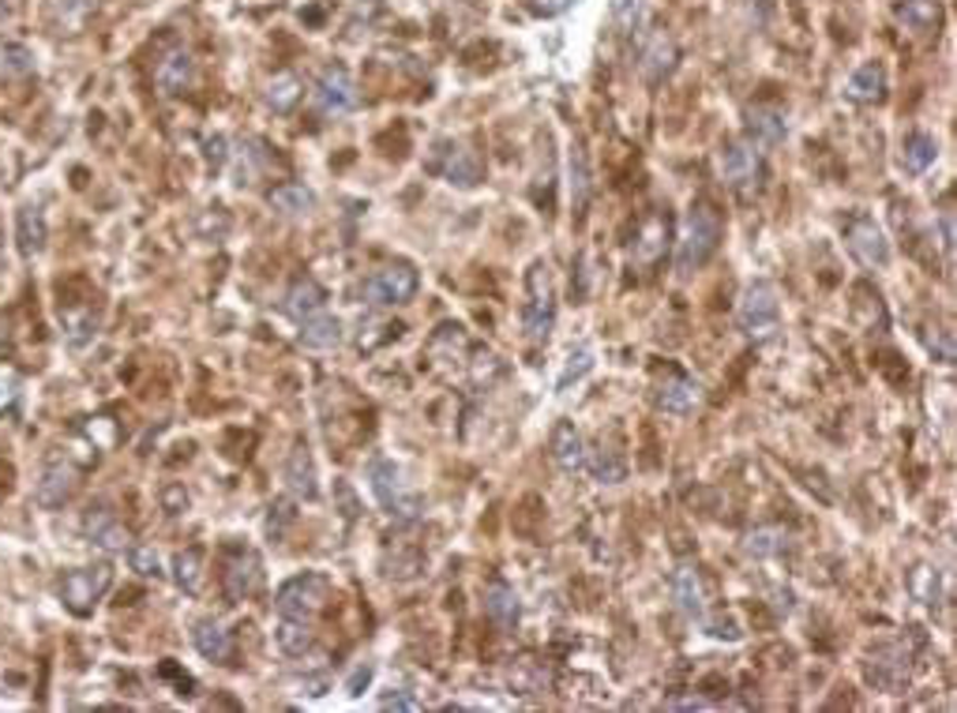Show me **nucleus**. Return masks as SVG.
I'll return each mask as SVG.
<instances>
[{"instance_id":"obj_6","label":"nucleus","mask_w":957,"mask_h":713,"mask_svg":"<svg viewBox=\"0 0 957 713\" xmlns=\"http://www.w3.org/2000/svg\"><path fill=\"white\" fill-rule=\"evenodd\" d=\"M331 597V578L323 571H301V575L285 578L275 594V609L278 616H293V620H312L319 609Z\"/></svg>"},{"instance_id":"obj_1","label":"nucleus","mask_w":957,"mask_h":713,"mask_svg":"<svg viewBox=\"0 0 957 713\" xmlns=\"http://www.w3.org/2000/svg\"><path fill=\"white\" fill-rule=\"evenodd\" d=\"M722 237H725L722 211L710 200L691 203V211L684 215V226H680V241H676V270L691 275V270L706 267L710 259L717 256V249H722Z\"/></svg>"},{"instance_id":"obj_28","label":"nucleus","mask_w":957,"mask_h":713,"mask_svg":"<svg viewBox=\"0 0 957 713\" xmlns=\"http://www.w3.org/2000/svg\"><path fill=\"white\" fill-rule=\"evenodd\" d=\"M316 462L312 455H308V447H293L290 462H285V485H290V492L297 499H316L319 496V485H316Z\"/></svg>"},{"instance_id":"obj_51","label":"nucleus","mask_w":957,"mask_h":713,"mask_svg":"<svg viewBox=\"0 0 957 713\" xmlns=\"http://www.w3.org/2000/svg\"><path fill=\"white\" fill-rule=\"evenodd\" d=\"M380 706H383V710H424V706H421V699H413V695H406V691L383 695Z\"/></svg>"},{"instance_id":"obj_32","label":"nucleus","mask_w":957,"mask_h":713,"mask_svg":"<svg viewBox=\"0 0 957 713\" xmlns=\"http://www.w3.org/2000/svg\"><path fill=\"white\" fill-rule=\"evenodd\" d=\"M174 582L184 589L188 597H195L207 582V563H203L200 548H184V552L174 556Z\"/></svg>"},{"instance_id":"obj_33","label":"nucleus","mask_w":957,"mask_h":713,"mask_svg":"<svg viewBox=\"0 0 957 713\" xmlns=\"http://www.w3.org/2000/svg\"><path fill=\"white\" fill-rule=\"evenodd\" d=\"M897 20H902L913 35H931V30H939V23H943V12H939L935 0H902V4H897Z\"/></svg>"},{"instance_id":"obj_21","label":"nucleus","mask_w":957,"mask_h":713,"mask_svg":"<svg viewBox=\"0 0 957 713\" xmlns=\"http://www.w3.org/2000/svg\"><path fill=\"white\" fill-rule=\"evenodd\" d=\"M668 586H673L676 609H680L687 620H706V586H702L699 571L684 563V568H676V575Z\"/></svg>"},{"instance_id":"obj_25","label":"nucleus","mask_w":957,"mask_h":713,"mask_svg":"<svg viewBox=\"0 0 957 713\" xmlns=\"http://www.w3.org/2000/svg\"><path fill=\"white\" fill-rule=\"evenodd\" d=\"M192 76H195V64L184 49H174L169 56H162L158 68H154V84L166 90V94H181V90H188L192 87Z\"/></svg>"},{"instance_id":"obj_18","label":"nucleus","mask_w":957,"mask_h":713,"mask_svg":"<svg viewBox=\"0 0 957 713\" xmlns=\"http://www.w3.org/2000/svg\"><path fill=\"white\" fill-rule=\"evenodd\" d=\"M743 132H748V143H755L758 151H763V147H781L784 136H789V125H784L781 110L751 105V110L743 113Z\"/></svg>"},{"instance_id":"obj_37","label":"nucleus","mask_w":957,"mask_h":713,"mask_svg":"<svg viewBox=\"0 0 957 713\" xmlns=\"http://www.w3.org/2000/svg\"><path fill=\"white\" fill-rule=\"evenodd\" d=\"M743 552H748L751 560H774V556L789 552V534H784L781 526H763L755 530V534H748Z\"/></svg>"},{"instance_id":"obj_35","label":"nucleus","mask_w":957,"mask_h":713,"mask_svg":"<svg viewBox=\"0 0 957 713\" xmlns=\"http://www.w3.org/2000/svg\"><path fill=\"white\" fill-rule=\"evenodd\" d=\"M507 687H511L514 695H541L548 687V672L545 665H537V661L522 658L507 669Z\"/></svg>"},{"instance_id":"obj_9","label":"nucleus","mask_w":957,"mask_h":713,"mask_svg":"<svg viewBox=\"0 0 957 713\" xmlns=\"http://www.w3.org/2000/svg\"><path fill=\"white\" fill-rule=\"evenodd\" d=\"M417 290H421V275H417V267L406 264V259L380 267L365 282V297L372 301V305H383V308L410 305V301L417 297Z\"/></svg>"},{"instance_id":"obj_17","label":"nucleus","mask_w":957,"mask_h":713,"mask_svg":"<svg viewBox=\"0 0 957 713\" xmlns=\"http://www.w3.org/2000/svg\"><path fill=\"white\" fill-rule=\"evenodd\" d=\"M548 450H552V462L560 466V473L575 478V473H586V440L583 432L575 429L571 421H560L552 429V440H548Z\"/></svg>"},{"instance_id":"obj_12","label":"nucleus","mask_w":957,"mask_h":713,"mask_svg":"<svg viewBox=\"0 0 957 713\" xmlns=\"http://www.w3.org/2000/svg\"><path fill=\"white\" fill-rule=\"evenodd\" d=\"M432 169L455 188H473L481 180V158L470 151V147L455 143V139H444L436 143V158H432Z\"/></svg>"},{"instance_id":"obj_47","label":"nucleus","mask_w":957,"mask_h":713,"mask_svg":"<svg viewBox=\"0 0 957 713\" xmlns=\"http://www.w3.org/2000/svg\"><path fill=\"white\" fill-rule=\"evenodd\" d=\"M64 327H68V342H72V346H84V342L94 334V323H91V319H87V316H76V313L64 316Z\"/></svg>"},{"instance_id":"obj_29","label":"nucleus","mask_w":957,"mask_h":713,"mask_svg":"<svg viewBox=\"0 0 957 713\" xmlns=\"http://www.w3.org/2000/svg\"><path fill=\"white\" fill-rule=\"evenodd\" d=\"M485 612L493 624L500 627H514L522 616V604H519V594H514L507 582H488L485 586Z\"/></svg>"},{"instance_id":"obj_30","label":"nucleus","mask_w":957,"mask_h":713,"mask_svg":"<svg viewBox=\"0 0 957 713\" xmlns=\"http://www.w3.org/2000/svg\"><path fill=\"white\" fill-rule=\"evenodd\" d=\"M15 241H20V252L27 259L42 256L46 241H49V229H46V218L38 207H23L20 218H15Z\"/></svg>"},{"instance_id":"obj_11","label":"nucleus","mask_w":957,"mask_h":713,"mask_svg":"<svg viewBox=\"0 0 957 713\" xmlns=\"http://www.w3.org/2000/svg\"><path fill=\"white\" fill-rule=\"evenodd\" d=\"M312 102L319 113L327 117H342V113H354L361 94H357V84L342 64H331V68L319 72L316 87H312Z\"/></svg>"},{"instance_id":"obj_36","label":"nucleus","mask_w":957,"mask_h":713,"mask_svg":"<svg viewBox=\"0 0 957 713\" xmlns=\"http://www.w3.org/2000/svg\"><path fill=\"white\" fill-rule=\"evenodd\" d=\"M275 642L282 653H290V658H301V653L312 646V627H308V620H293V616H282L275 627Z\"/></svg>"},{"instance_id":"obj_54","label":"nucleus","mask_w":957,"mask_h":713,"mask_svg":"<svg viewBox=\"0 0 957 713\" xmlns=\"http://www.w3.org/2000/svg\"><path fill=\"white\" fill-rule=\"evenodd\" d=\"M943 252H946V259L954 256V211L950 207L943 211Z\"/></svg>"},{"instance_id":"obj_53","label":"nucleus","mask_w":957,"mask_h":713,"mask_svg":"<svg viewBox=\"0 0 957 713\" xmlns=\"http://www.w3.org/2000/svg\"><path fill=\"white\" fill-rule=\"evenodd\" d=\"M368 679H372V665H357L354 672H349V679H346V691L361 695V687H368Z\"/></svg>"},{"instance_id":"obj_45","label":"nucleus","mask_w":957,"mask_h":713,"mask_svg":"<svg viewBox=\"0 0 957 713\" xmlns=\"http://www.w3.org/2000/svg\"><path fill=\"white\" fill-rule=\"evenodd\" d=\"M20 387H23L20 372H15L12 365H4V360H0V413H8V409L15 406V398H20Z\"/></svg>"},{"instance_id":"obj_55","label":"nucleus","mask_w":957,"mask_h":713,"mask_svg":"<svg viewBox=\"0 0 957 713\" xmlns=\"http://www.w3.org/2000/svg\"><path fill=\"white\" fill-rule=\"evenodd\" d=\"M4 342H8V323L0 319V346H4Z\"/></svg>"},{"instance_id":"obj_14","label":"nucleus","mask_w":957,"mask_h":713,"mask_svg":"<svg viewBox=\"0 0 957 713\" xmlns=\"http://www.w3.org/2000/svg\"><path fill=\"white\" fill-rule=\"evenodd\" d=\"M676 61H680V49H676L673 35L650 30L642 49H638V72H642L646 84H665L676 72Z\"/></svg>"},{"instance_id":"obj_5","label":"nucleus","mask_w":957,"mask_h":713,"mask_svg":"<svg viewBox=\"0 0 957 713\" xmlns=\"http://www.w3.org/2000/svg\"><path fill=\"white\" fill-rule=\"evenodd\" d=\"M717 169H722L725 188H732V192L743 195V200L758 195L766 184V158L755 143H748V139L725 143L722 158H717Z\"/></svg>"},{"instance_id":"obj_20","label":"nucleus","mask_w":957,"mask_h":713,"mask_svg":"<svg viewBox=\"0 0 957 713\" xmlns=\"http://www.w3.org/2000/svg\"><path fill=\"white\" fill-rule=\"evenodd\" d=\"M668 249V215H650L635 229L631 259L638 267H653Z\"/></svg>"},{"instance_id":"obj_39","label":"nucleus","mask_w":957,"mask_h":713,"mask_svg":"<svg viewBox=\"0 0 957 713\" xmlns=\"http://www.w3.org/2000/svg\"><path fill=\"white\" fill-rule=\"evenodd\" d=\"M590 192H594L590 166H586L583 147H575V151H571V207H575V215H583V211H586Z\"/></svg>"},{"instance_id":"obj_24","label":"nucleus","mask_w":957,"mask_h":713,"mask_svg":"<svg viewBox=\"0 0 957 713\" xmlns=\"http://www.w3.org/2000/svg\"><path fill=\"white\" fill-rule=\"evenodd\" d=\"M192 642L195 650L207 661H215V665H226V661L233 658V638H229V631L218 624V620H200V624L192 627Z\"/></svg>"},{"instance_id":"obj_2","label":"nucleus","mask_w":957,"mask_h":713,"mask_svg":"<svg viewBox=\"0 0 957 713\" xmlns=\"http://www.w3.org/2000/svg\"><path fill=\"white\" fill-rule=\"evenodd\" d=\"M736 323L751 342H766L781 331V293L770 278H758L743 290L740 308H736Z\"/></svg>"},{"instance_id":"obj_44","label":"nucleus","mask_w":957,"mask_h":713,"mask_svg":"<svg viewBox=\"0 0 957 713\" xmlns=\"http://www.w3.org/2000/svg\"><path fill=\"white\" fill-rule=\"evenodd\" d=\"M609 12L624 35H635L638 20H642V0H609Z\"/></svg>"},{"instance_id":"obj_16","label":"nucleus","mask_w":957,"mask_h":713,"mask_svg":"<svg viewBox=\"0 0 957 713\" xmlns=\"http://www.w3.org/2000/svg\"><path fill=\"white\" fill-rule=\"evenodd\" d=\"M699 398H702L699 383L684 372H665V380H661L658 391H653V406H658L661 413H673V417L691 413V409L699 406Z\"/></svg>"},{"instance_id":"obj_13","label":"nucleus","mask_w":957,"mask_h":713,"mask_svg":"<svg viewBox=\"0 0 957 713\" xmlns=\"http://www.w3.org/2000/svg\"><path fill=\"white\" fill-rule=\"evenodd\" d=\"M84 537L91 540L94 548L110 552V556L128 552V548L136 545L132 530H128L125 522H120L117 514L110 511V507H91V511L84 514Z\"/></svg>"},{"instance_id":"obj_42","label":"nucleus","mask_w":957,"mask_h":713,"mask_svg":"<svg viewBox=\"0 0 957 713\" xmlns=\"http://www.w3.org/2000/svg\"><path fill=\"white\" fill-rule=\"evenodd\" d=\"M594 368V349H575V354L567 357V365H563V372H560V380H556V391H567L571 387V380H583L586 372H590Z\"/></svg>"},{"instance_id":"obj_3","label":"nucleus","mask_w":957,"mask_h":713,"mask_svg":"<svg viewBox=\"0 0 957 713\" xmlns=\"http://www.w3.org/2000/svg\"><path fill=\"white\" fill-rule=\"evenodd\" d=\"M368 488H372V496L380 499V507L391 514V519H398V522L421 519L424 499L406 488L403 470H398L391 458H372V462H368Z\"/></svg>"},{"instance_id":"obj_15","label":"nucleus","mask_w":957,"mask_h":713,"mask_svg":"<svg viewBox=\"0 0 957 713\" xmlns=\"http://www.w3.org/2000/svg\"><path fill=\"white\" fill-rule=\"evenodd\" d=\"M259 582H264V563H259L256 552H248V548H241V552L229 556L226 571H222V589L229 601H244V597H252L259 589Z\"/></svg>"},{"instance_id":"obj_7","label":"nucleus","mask_w":957,"mask_h":713,"mask_svg":"<svg viewBox=\"0 0 957 713\" xmlns=\"http://www.w3.org/2000/svg\"><path fill=\"white\" fill-rule=\"evenodd\" d=\"M113 586V568L110 563H94V568H76L61 578V601L76 616H91L105 594Z\"/></svg>"},{"instance_id":"obj_27","label":"nucleus","mask_w":957,"mask_h":713,"mask_svg":"<svg viewBox=\"0 0 957 713\" xmlns=\"http://www.w3.org/2000/svg\"><path fill=\"white\" fill-rule=\"evenodd\" d=\"M267 203H271V211H278V215L301 218L316 207V192L305 184H297V180H285V184H278L267 192Z\"/></svg>"},{"instance_id":"obj_23","label":"nucleus","mask_w":957,"mask_h":713,"mask_svg":"<svg viewBox=\"0 0 957 713\" xmlns=\"http://www.w3.org/2000/svg\"><path fill=\"white\" fill-rule=\"evenodd\" d=\"M845 98L856 105H879L886 98V68L879 61H867L848 76L845 84Z\"/></svg>"},{"instance_id":"obj_31","label":"nucleus","mask_w":957,"mask_h":713,"mask_svg":"<svg viewBox=\"0 0 957 713\" xmlns=\"http://www.w3.org/2000/svg\"><path fill=\"white\" fill-rule=\"evenodd\" d=\"M301 346L319 349V354H323V349L342 346V323L334 316H327V313L305 319V323H301Z\"/></svg>"},{"instance_id":"obj_22","label":"nucleus","mask_w":957,"mask_h":713,"mask_svg":"<svg viewBox=\"0 0 957 713\" xmlns=\"http://www.w3.org/2000/svg\"><path fill=\"white\" fill-rule=\"evenodd\" d=\"M327 308V293L323 285L316 282V278H297V282L290 285V293H285L282 301V313L293 319V323H305V319L319 316Z\"/></svg>"},{"instance_id":"obj_10","label":"nucleus","mask_w":957,"mask_h":713,"mask_svg":"<svg viewBox=\"0 0 957 713\" xmlns=\"http://www.w3.org/2000/svg\"><path fill=\"white\" fill-rule=\"evenodd\" d=\"M845 249H848V256H853L856 264L867 267V270H886L890 256H894V252H890L886 233H882V226L875 222V218H867V215H856L853 222L845 226Z\"/></svg>"},{"instance_id":"obj_40","label":"nucleus","mask_w":957,"mask_h":713,"mask_svg":"<svg viewBox=\"0 0 957 713\" xmlns=\"http://www.w3.org/2000/svg\"><path fill=\"white\" fill-rule=\"evenodd\" d=\"M35 72V53L20 42L0 46V79H27Z\"/></svg>"},{"instance_id":"obj_50","label":"nucleus","mask_w":957,"mask_h":713,"mask_svg":"<svg viewBox=\"0 0 957 713\" xmlns=\"http://www.w3.org/2000/svg\"><path fill=\"white\" fill-rule=\"evenodd\" d=\"M162 504H166L169 514H181L188 507V492L181 485H166V488H162Z\"/></svg>"},{"instance_id":"obj_48","label":"nucleus","mask_w":957,"mask_h":713,"mask_svg":"<svg viewBox=\"0 0 957 713\" xmlns=\"http://www.w3.org/2000/svg\"><path fill=\"white\" fill-rule=\"evenodd\" d=\"M928 349L935 354L943 365H954V334L950 331H939V334H928Z\"/></svg>"},{"instance_id":"obj_8","label":"nucleus","mask_w":957,"mask_h":713,"mask_svg":"<svg viewBox=\"0 0 957 713\" xmlns=\"http://www.w3.org/2000/svg\"><path fill=\"white\" fill-rule=\"evenodd\" d=\"M864 676H867V684L879 687V691L902 695L905 687H909V679H913V650L905 642L879 646V650L867 658Z\"/></svg>"},{"instance_id":"obj_4","label":"nucleus","mask_w":957,"mask_h":713,"mask_svg":"<svg viewBox=\"0 0 957 713\" xmlns=\"http://www.w3.org/2000/svg\"><path fill=\"white\" fill-rule=\"evenodd\" d=\"M556 327V285L545 259H534L526 275V305H522V331L529 342H548Z\"/></svg>"},{"instance_id":"obj_43","label":"nucleus","mask_w":957,"mask_h":713,"mask_svg":"<svg viewBox=\"0 0 957 713\" xmlns=\"http://www.w3.org/2000/svg\"><path fill=\"white\" fill-rule=\"evenodd\" d=\"M128 563H132L136 575L162 578V560H158V552H154L151 545H132V548H128Z\"/></svg>"},{"instance_id":"obj_26","label":"nucleus","mask_w":957,"mask_h":713,"mask_svg":"<svg viewBox=\"0 0 957 713\" xmlns=\"http://www.w3.org/2000/svg\"><path fill=\"white\" fill-rule=\"evenodd\" d=\"M939 158V139L931 132H909L902 143V169L909 177H920L928 174L931 166H935Z\"/></svg>"},{"instance_id":"obj_34","label":"nucleus","mask_w":957,"mask_h":713,"mask_svg":"<svg viewBox=\"0 0 957 713\" xmlns=\"http://www.w3.org/2000/svg\"><path fill=\"white\" fill-rule=\"evenodd\" d=\"M264 98L275 113H290V110H297V102L305 98V84H301L293 72H278L271 84H267Z\"/></svg>"},{"instance_id":"obj_52","label":"nucleus","mask_w":957,"mask_h":713,"mask_svg":"<svg viewBox=\"0 0 957 713\" xmlns=\"http://www.w3.org/2000/svg\"><path fill=\"white\" fill-rule=\"evenodd\" d=\"M578 0H534V12L537 15H560V12H567V8H575Z\"/></svg>"},{"instance_id":"obj_49","label":"nucleus","mask_w":957,"mask_h":713,"mask_svg":"<svg viewBox=\"0 0 957 713\" xmlns=\"http://www.w3.org/2000/svg\"><path fill=\"white\" fill-rule=\"evenodd\" d=\"M714 702L702 699V695H673V699H665V710H710Z\"/></svg>"},{"instance_id":"obj_38","label":"nucleus","mask_w":957,"mask_h":713,"mask_svg":"<svg viewBox=\"0 0 957 713\" xmlns=\"http://www.w3.org/2000/svg\"><path fill=\"white\" fill-rule=\"evenodd\" d=\"M586 473H594V481H601V485H620L627 473V466L616 458V450H586Z\"/></svg>"},{"instance_id":"obj_46","label":"nucleus","mask_w":957,"mask_h":713,"mask_svg":"<svg viewBox=\"0 0 957 713\" xmlns=\"http://www.w3.org/2000/svg\"><path fill=\"white\" fill-rule=\"evenodd\" d=\"M297 522V511H293L290 499H278V504H271V514H267V534L282 537L285 526H293Z\"/></svg>"},{"instance_id":"obj_41","label":"nucleus","mask_w":957,"mask_h":713,"mask_svg":"<svg viewBox=\"0 0 957 713\" xmlns=\"http://www.w3.org/2000/svg\"><path fill=\"white\" fill-rule=\"evenodd\" d=\"M909 589H913V597H916V601H920V604H939V571H935V568H928V563L913 568Z\"/></svg>"},{"instance_id":"obj_19","label":"nucleus","mask_w":957,"mask_h":713,"mask_svg":"<svg viewBox=\"0 0 957 713\" xmlns=\"http://www.w3.org/2000/svg\"><path fill=\"white\" fill-rule=\"evenodd\" d=\"M72 492H76V470L68 462H49L35 485V504L46 507V511H56V507L68 504Z\"/></svg>"}]
</instances>
